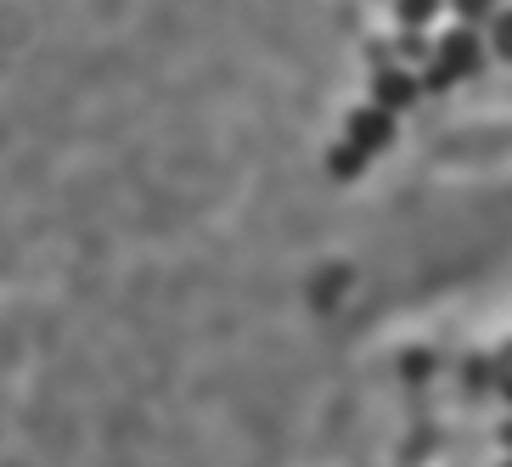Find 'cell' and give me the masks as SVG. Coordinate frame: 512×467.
Returning a JSON list of instances; mask_svg holds the SVG:
<instances>
[{
    "label": "cell",
    "instance_id": "6da1fadb",
    "mask_svg": "<svg viewBox=\"0 0 512 467\" xmlns=\"http://www.w3.org/2000/svg\"><path fill=\"white\" fill-rule=\"evenodd\" d=\"M484 68V40L473 29H456L445 34L434 46V62H428V91H439V85H451V79H467V74H479Z\"/></svg>",
    "mask_w": 512,
    "mask_h": 467
},
{
    "label": "cell",
    "instance_id": "7a4b0ae2",
    "mask_svg": "<svg viewBox=\"0 0 512 467\" xmlns=\"http://www.w3.org/2000/svg\"><path fill=\"white\" fill-rule=\"evenodd\" d=\"M344 141H355V147L372 158V152H383L394 141V124H389V107H361V113H349V136Z\"/></svg>",
    "mask_w": 512,
    "mask_h": 467
},
{
    "label": "cell",
    "instance_id": "3957f363",
    "mask_svg": "<svg viewBox=\"0 0 512 467\" xmlns=\"http://www.w3.org/2000/svg\"><path fill=\"white\" fill-rule=\"evenodd\" d=\"M372 102L377 107H411L417 102V79L411 74H400V68H377V79H372Z\"/></svg>",
    "mask_w": 512,
    "mask_h": 467
},
{
    "label": "cell",
    "instance_id": "277c9868",
    "mask_svg": "<svg viewBox=\"0 0 512 467\" xmlns=\"http://www.w3.org/2000/svg\"><path fill=\"white\" fill-rule=\"evenodd\" d=\"M439 6H445V0H394V12H400L406 29H428V23L439 17Z\"/></svg>",
    "mask_w": 512,
    "mask_h": 467
},
{
    "label": "cell",
    "instance_id": "5b68a950",
    "mask_svg": "<svg viewBox=\"0 0 512 467\" xmlns=\"http://www.w3.org/2000/svg\"><path fill=\"white\" fill-rule=\"evenodd\" d=\"M490 46H496V57L512 62V6H501L496 23H490Z\"/></svg>",
    "mask_w": 512,
    "mask_h": 467
},
{
    "label": "cell",
    "instance_id": "8992f818",
    "mask_svg": "<svg viewBox=\"0 0 512 467\" xmlns=\"http://www.w3.org/2000/svg\"><path fill=\"white\" fill-rule=\"evenodd\" d=\"M327 164H332V175H355V169L366 164V152L355 147V141H344V147H332V158H327Z\"/></svg>",
    "mask_w": 512,
    "mask_h": 467
},
{
    "label": "cell",
    "instance_id": "52a82bcc",
    "mask_svg": "<svg viewBox=\"0 0 512 467\" xmlns=\"http://www.w3.org/2000/svg\"><path fill=\"white\" fill-rule=\"evenodd\" d=\"M400 57H406V62H428V57H434V46L422 40V29H406V40H400Z\"/></svg>",
    "mask_w": 512,
    "mask_h": 467
},
{
    "label": "cell",
    "instance_id": "ba28073f",
    "mask_svg": "<svg viewBox=\"0 0 512 467\" xmlns=\"http://www.w3.org/2000/svg\"><path fill=\"white\" fill-rule=\"evenodd\" d=\"M451 6H456V17H462V23H479V17L496 12V0H451Z\"/></svg>",
    "mask_w": 512,
    "mask_h": 467
},
{
    "label": "cell",
    "instance_id": "9c48e42d",
    "mask_svg": "<svg viewBox=\"0 0 512 467\" xmlns=\"http://www.w3.org/2000/svg\"><path fill=\"white\" fill-rule=\"evenodd\" d=\"M496 383H501V394H507V400H512V344H507V349H501V355H496Z\"/></svg>",
    "mask_w": 512,
    "mask_h": 467
},
{
    "label": "cell",
    "instance_id": "30bf717a",
    "mask_svg": "<svg viewBox=\"0 0 512 467\" xmlns=\"http://www.w3.org/2000/svg\"><path fill=\"white\" fill-rule=\"evenodd\" d=\"M501 439H507V445H512V422H507V428H501Z\"/></svg>",
    "mask_w": 512,
    "mask_h": 467
},
{
    "label": "cell",
    "instance_id": "8fae6325",
    "mask_svg": "<svg viewBox=\"0 0 512 467\" xmlns=\"http://www.w3.org/2000/svg\"><path fill=\"white\" fill-rule=\"evenodd\" d=\"M507 467H512V462H507Z\"/></svg>",
    "mask_w": 512,
    "mask_h": 467
}]
</instances>
